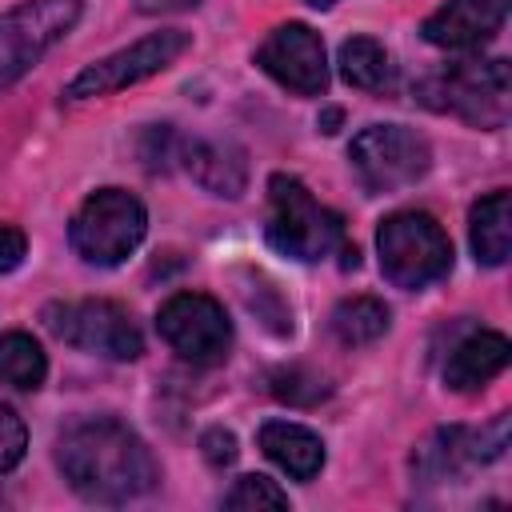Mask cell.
Segmentation results:
<instances>
[{
  "label": "cell",
  "mask_w": 512,
  "mask_h": 512,
  "mask_svg": "<svg viewBox=\"0 0 512 512\" xmlns=\"http://www.w3.org/2000/svg\"><path fill=\"white\" fill-rule=\"evenodd\" d=\"M200 448H204V460H208L212 468H224V464L236 460V436H232L228 428H208V432L200 436Z\"/></svg>",
  "instance_id": "obj_23"
},
{
  "label": "cell",
  "mask_w": 512,
  "mask_h": 512,
  "mask_svg": "<svg viewBox=\"0 0 512 512\" xmlns=\"http://www.w3.org/2000/svg\"><path fill=\"white\" fill-rule=\"evenodd\" d=\"M148 232V212L144 204L124 192V188H96L72 216L68 224V240H72V252L84 260V264H96V268H116L124 264L140 240Z\"/></svg>",
  "instance_id": "obj_4"
},
{
  "label": "cell",
  "mask_w": 512,
  "mask_h": 512,
  "mask_svg": "<svg viewBox=\"0 0 512 512\" xmlns=\"http://www.w3.org/2000/svg\"><path fill=\"white\" fill-rule=\"evenodd\" d=\"M156 332L176 356L192 364H220L232 348V320L224 304L212 300L208 292L168 296L156 312Z\"/></svg>",
  "instance_id": "obj_10"
},
{
  "label": "cell",
  "mask_w": 512,
  "mask_h": 512,
  "mask_svg": "<svg viewBox=\"0 0 512 512\" xmlns=\"http://www.w3.org/2000/svg\"><path fill=\"white\" fill-rule=\"evenodd\" d=\"M28 256V236L16 224H0V272L20 268Z\"/></svg>",
  "instance_id": "obj_24"
},
{
  "label": "cell",
  "mask_w": 512,
  "mask_h": 512,
  "mask_svg": "<svg viewBox=\"0 0 512 512\" xmlns=\"http://www.w3.org/2000/svg\"><path fill=\"white\" fill-rule=\"evenodd\" d=\"M508 96H512V76L508 60H456L432 72L420 84V100L436 112H452L468 120L472 128H500L508 120Z\"/></svg>",
  "instance_id": "obj_3"
},
{
  "label": "cell",
  "mask_w": 512,
  "mask_h": 512,
  "mask_svg": "<svg viewBox=\"0 0 512 512\" xmlns=\"http://www.w3.org/2000/svg\"><path fill=\"white\" fill-rule=\"evenodd\" d=\"M504 448H508V412H500L484 428H460V424L456 428H440L412 452V476L424 480V484L456 480L468 468L500 460Z\"/></svg>",
  "instance_id": "obj_11"
},
{
  "label": "cell",
  "mask_w": 512,
  "mask_h": 512,
  "mask_svg": "<svg viewBox=\"0 0 512 512\" xmlns=\"http://www.w3.org/2000/svg\"><path fill=\"white\" fill-rule=\"evenodd\" d=\"M336 64H340V76H344L352 88H364V92H384V88H392V80H396V64H392L388 48H384L380 40H372V36H352V40H344Z\"/></svg>",
  "instance_id": "obj_18"
},
{
  "label": "cell",
  "mask_w": 512,
  "mask_h": 512,
  "mask_svg": "<svg viewBox=\"0 0 512 512\" xmlns=\"http://www.w3.org/2000/svg\"><path fill=\"white\" fill-rule=\"evenodd\" d=\"M48 328L92 356H108V360H136L144 352V336L132 320V312L116 300H68V304H52L44 312Z\"/></svg>",
  "instance_id": "obj_9"
},
{
  "label": "cell",
  "mask_w": 512,
  "mask_h": 512,
  "mask_svg": "<svg viewBox=\"0 0 512 512\" xmlns=\"http://www.w3.org/2000/svg\"><path fill=\"white\" fill-rule=\"evenodd\" d=\"M376 252H380V272L384 280H392L396 288H428L432 280H440L452 268V240L440 228L436 216L404 208L392 212L388 220H380L376 232Z\"/></svg>",
  "instance_id": "obj_5"
},
{
  "label": "cell",
  "mask_w": 512,
  "mask_h": 512,
  "mask_svg": "<svg viewBox=\"0 0 512 512\" xmlns=\"http://www.w3.org/2000/svg\"><path fill=\"white\" fill-rule=\"evenodd\" d=\"M508 20V0H444L424 20V40L448 52H472L488 44Z\"/></svg>",
  "instance_id": "obj_13"
},
{
  "label": "cell",
  "mask_w": 512,
  "mask_h": 512,
  "mask_svg": "<svg viewBox=\"0 0 512 512\" xmlns=\"http://www.w3.org/2000/svg\"><path fill=\"white\" fill-rule=\"evenodd\" d=\"M188 4H200V0H136L140 12H172V8H188Z\"/></svg>",
  "instance_id": "obj_25"
},
{
  "label": "cell",
  "mask_w": 512,
  "mask_h": 512,
  "mask_svg": "<svg viewBox=\"0 0 512 512\" xmlns=\"http://www.w3.org/2000/svg\"><path fill=\"white\" fill-rule=\"evenodd\" d=\"M256 64L296 96H320L328 88V56L316 28L288 20L264 36L256 48Z\"/></svg>",
  "instance_id": "obj_12"
},
{
  "label": "cell",
  "mask_w": 512,
  "mask_h": 512,
  "mask_svg": "<svg viewBox=\"0 0 512 512\" xmlns=\"http://www.w3.org/2000/svg\"><path fill=\"white\" fill-rule=\"evenodd\" d=\"M28 452V428L12 404L0 400V472H12Z\"/></svg>",
  "instance_id": "obj_22"
},
{
  "label": "cell",
  "mask_w": 512,
  "mask_h": 512,
  "mask_svg": "<svg viewBox=\"0 0 512 512\" xmlns=\"http://www.w3.org/2000/svg\"><path fill=\"white\" fill-rule=\"evenodd\" d=\"M256 444H260V452H264L280 472H288L292 480H312V476H320V468H324V440H320L312 428H304V424L268 420V424H260Z\"/></svg>",
  "instance_id": "obj_15"
},
{
  "label": "cell",
  "mask_w": 512,
  "mask_h": 512,
  "mask_svg": "<svg viewBox=\"0 0 512 512\" xmlns=\"http://www.w3.org/2000/svg\"><path fill=\"white\" fill-rule=\"evenodd\" d=\"M48 376V356L28 332H4L0 336V380L12 388H40Z\"/></svg>",
  "instance_id": "obj_20"
},
{
  "label": "cell",
  "mask_w": 512,
  "mask_h": 512,
  "mask_svg": "<svg viewBox=\"0 0 512 512\" xmlns=\"http://www.w3.org/2000/svg\"><path fill=\"white\" fill-rule=\"evenodd\" d=\"M468 240L476 252V264L500 268L512 252V200L504 188L480 196L468 212Z\"/></svg>",
  "instance_id": "obj_17"
},
{
  "label": "cell",
  "mask_w": 512,
  "mask_h": 512,
  "mask_svg": "<svg viewBox=\"0 0 512 512\" xmlns=\"http://www.w3.org/2000/svg\"><path fill=\"white\" fill-rule=\"evenodd\" d=\"M84 0H24L0 12V92L32 72L80 20Z\"/></svg>",
  "instance_id": "obj_7"
},
{
  "label": "cell",
  "mask_w": 512,
  "mask_h": 512,
  "mask_svg": "<svg viewBox=\"0 0 512 512\" xmlns=\"http://www.w3.org/2000/svg\"><path fill=\"white\" fill-rule=\"evenodd\" d=\"M392 324V312L384 300L376 296H352V300H340L336 312H332V332L344 348H360V344H372L388 332Z\"/></svg>",
  "instance_id": "obj_19"
},
{
  "label": "cell",
  "mask_w": 512,
  "mask_h": 512,
  "mask_svg": "<svg viewBox=\"0 0 512 512\" xmlns=\"http://www.w3.org/2000/svg\"><path fill=\"white\" fill-rule=\"evenodd\" d=\"M348 164L368 192L384 196L424 180V172L432 168V148L408 124H368L352 136Z\"/></svg>",
  "instance_id": "obj_6"
},
{
  "label": "cell",
  "mask_w": 512,
  "mask_h": 512,
  "mask_svg": "<svg viewBox=\"0 0 512 512\" xmlns=\"http://www.w3.org/2000/svg\"><path fill=\"white\" fill-rule=\"evenodd\" d=\"M172 156L212 196H240L244 184H248L244 152L236 144H228V140H176Z\"/></svg>",
  "instance_id": "obj_14"
},
{
  "label": "cell",
  "mask_w": 512,
  "mask_h": 512,
  "mask_svg": "<svg viewBox=\"0 0 512 512\" xmlns=\"http://www.w3.org/2000/svg\"><path fill=\"white\" fill-rule=\"evenodd\" d=\"M504 364H508V340L500 332H472L448 352L444 384L452 392H472V388L488 384L492 376H500Z\"/></svg>",
  "instance_id": "obj_16"
},
{
  "label": "cell",
  "mask_w": 512,
  "mask_h": 512,
  "mask_svg": "<svg viewBox=\"0 0 512 512\" xmlns=\"http://www.w3.org/2000/svg\"><path fill=\"white\" fill-rule=\"evenodd\" d=\"M192 48V36L184 28H160V32H148L140 36L136 44L80 68L68 84H64V100H96V96H108V92H120V88H132L164 68H172L184 52Z\"/></svg>",
  "instance_id": "obj_8"
},
{
  "label": "cell",
  "mask_w": 512,
  "mask_h": 512,
  "mask_svg": "<svg viewBox=\"0 0 512 512\" xmlns=\"http://www.w3.org/2000/svg\"><path fill=\"white\" fill-rule=\"evenodd\" d=\"M264 236L276 252L300 260V264H316L324 260L332 248L344 244V220L324 208L296 176L276 172L268 180V224Z\"/></svg>",
  "instance_id": "obj_2"
},
{
  "label": "cell",
  "mask_w": 512,
  "mask_h": 512,
  "mask_svg": "<svg viewBox=\"0 0 512 512\" xmlns=\"http://www.w3.org/2000/svg\"><path fill=\"white\" fill-rule=\"evenodd\" d=\"M224 508H288V492L284 488H276V480H268V476H240L228 492H224V500H220Z\"/></svg>",
  "instance_id": "obj_21"
},
{
  "label": "cell",
  "mask_w": 512,
  "mask_h": 512,
  "mask_svg": "<svg viewBox=\"0 0 512 512\" xmlns=\"http://www.w3.org/2000/svg\"><path fill=\"white\" fill-rule=\"evenodd\" d=\"M308 4H312V8H332L336 0H308Z\"/></svg>",
  "instance_id": "obj_26"
},
{
  "label": "cell",
  "mask_w": 512,
  "mask_h": 512,
  "mask_svg": "<svg viewBox=\"0 0 512 512\" xmlns=\"http://www.w3.org/2000/svg\"><path fill=\"white\" fill-rule=\"evenodd\" d=\"M56 464L72 492L92 504H128L156 488L152 448L116 416H80L56 436Z\"/></svg>",
  "instance_id": "obj_1"
}]
</instances>
